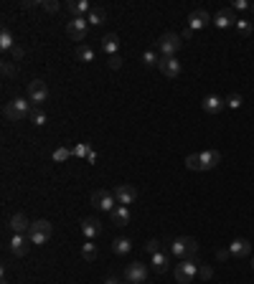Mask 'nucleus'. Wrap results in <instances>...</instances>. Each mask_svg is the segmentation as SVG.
I'll return each mask as SVG.
<instances>
[{
    "instance_id": "1",
    "label": "nucleus",
    "mask_w": 254,
    "mask_h": 284,
    "mask_svg": "<svg viewBox=\"0 0 254 284\" xmlns=\"http://www.w3.org/2000/svg\"><path fill=\"white\" fill-rule=\"evenodd\" d=\"M31 102L28 99H20V97H15V99H10L5 107H3V114H5V119L8 122H20V119H26V117H31Z\"/></svg>"
},
{
    "instance_id": "2",
    "label": "nucleus",
    "mask_w": 254,
    "mask_h": 284,
    "mask_svg": "<svg viewBox=\"0 0 254 284\" xmlns=\"http://www.w3.org/2000/svg\"><path fill=\"white\" fill-rule=\"evenodd\" d=\"M51 233H54V226H51V221H46V218H38V221H33L31 228H28V238L36 246H44L51 238Z\"/></svg>"
},
{
    "instance_id": "3",
    "label": "nucleus",
    "mask_w": 254,
    "mask_h": 284,
    "mask_svg": "<svg viewBox=\"0 0 254 284\" xmlns=\"http://www.w3.org/2000/svg\"><path fill=\"white\" fill-rule=\"evenodd\" d=\"M171 251L178 256V259H196L198 254V241L193 236H181L171 244Z\"/></svg>"
},
{
    "instance_id": "4",
    "label": "nucleus",
    "mask_w": 254,
    "mask_h": 284,
    "mask_svg": "<svg viewBox=\"0 0 254 284\" xmlns=\"http://www.w3.org/2000/svg\"><path fill=\"white\" fill-rule=\"evenodd\" d=\"M181 43H183V38H181L178 33H163V36L158 38L155 51H158L160 56H176L178 49H181Z\"/></svg>"
},
{
    "instance_id": "5",
    "label": "nucleus",
    "mask_w": 254,
    "mask_h": 284,
    "mask_svg": "<svg viewBox=\"0 0 254 284\" xmlns=\"http://www.w3.org/2000/svg\"><path fill=\"white\" fill-rule=\"evenodd\" d=\"M196 274H198L196 259H183L181 264L176 267V282H178V284H190Z\"/></svg>"
},
{
    "instance_id": "6",
    "label": "nucleus",
    "mask_w": 254,
    "mask_h": 284,
    "mask_svg": "<svg viewBox=\"0 0 254 284\" xmlns=\"http://www.w3.org/2000/svg\"><path fill=\"white\" fill-rule=\"evenodd\" d=\"M112 193H115V201H117V206H125V208H130V206L137 201V188H135V185H127V183H122V185H117Z\"/></svg>"
},
{
    "instance_id": "7",
    "label": "nucleus",
    "mask_w": 254,
    "mask_h": 284,
    "mask_svg": "<svg viewBox=\"0 0 254 284\" xmlns=\"http://www.w3.org/2000/svg\"><path fill=\"white\" fill-rule=\"evenodd\" d=\"M46 99H49V86H46V81L33 79V81L28 84V102H33L36 107H41Z\"/></svg>"
},
{
    "instance_id": "8",
    "label": "nucleus",
    "mask_w": 254,
    "mask_h": 284,
    "mask_svg": "<svg viewBox=\"0 0 254 284\" xmlns=\"http://www.w3.org/2000/svg\"><path fill=\"white\" fill-rule=\"evenodd\" d=\"M92 203L99 208V211H107V213H112L117 206V201H115V193L112 190H94L92 193Z\"/></svg>"
},
{
    "instance_id": "9",
    "label": "nucleus",
    "mask_w": 254,
    "mask_h": 284,
    "mask_svg": "<svg viewBox=\"0 0 254 284\" xmlns=\"http://www.w3.org/2000/svg\"><path fill=\"white\" fill-rule=\"evenodd\" d=\"M147 279V267L142 264V261H132V264H127L125 269V282L130 284H145Z\"/></svg>"
},
{
    "instance_id": "10",
    "label": "nucleus",
    "mask_w": 254,
    "mask_h": 284,
    "mask_svg": "<svg viewBox=\"0 0 254 284\" xmlns=\"http://www.w3.org/2000/svg\"><path fill=\"white\" fill-rule=\"evenodd\" d=\"M87 28H89L87 18H71L69 26H66V36L71 41H84V38H87Z\"/></svg>"
},
{
    "instance_id": "11",
    "label": "nucleus",
    "mask_w": 254,
    "mask_h": 284,
    "mask_svg": "<svg viewBox=\"0 0 254 284\" xmlns=\"http://www.w3.org/2000/svg\"><path fill=\"white\" fill-rule=\"evenodd\" d=\"M158 71H160L163 76H168V79H176V76L181 74V61H178L176 56H160Z\"/></svg>"
},
{
    "instance_id": "12",
    "label": "nucleus",
    "mask_w": 254,
    "mask_h": 284,
    "mask_svg": "<svg viewBox=\"0 0 254 284\" xmlns=\"http://www.w3.org/2000/svg\"><path fill=\"white\" fill-rule=\"evenodd\" d=\"M208 23H214V18H211L203 8H198V10H193V13L188 15V28H190V31H196V28L201 31V28H206Z\"/></svg>"
},
{
    "instance_id": "13",
    "label": "nucleus",
    "mask_w": 254,
    "mask_h": 284,
    "mask_svg": "<svg viewBox=\"0 0 254 284\" xmlns=\"http://www.w3.org/2000/svg\"><path fill=\"white\" fill-rule=\"evenodd\" d=\"M237 13L231 10V8H221L216 15H214V26L216 28H231V26H237Z\"/></svg>"
},
{
    "instance_id": "14",
    "label": "nucleus",
    "mask_w": 254,
    "mask_h": 284,
    "mask_svg": "<svg viewBox=\"0 0 254 284\" xmlns=\"http://www.w3.org/2000/svg\"><path fill=\"white\" fill-rule=\"evenodd\" d=\"M201 107H203L206 114H219L221 109L226 107V99H221V97H216V94H208V97L201 102Z\"/></svg>"
},
{
    "instance_id": "15",
    "label": "nucleus",
    "mask_w": 254,
    "mask_h": 284,
    "mask_svg": "<svg viewBox=\"0 0 254 284\" xmlns=\"http://www.w3.org/2000/svg\"><path fill=\"white\" fill-rule=\"evenodd\" d=\"M81 233L87 236L89 241H94V238H97V236L102 233V224L97 221V218L87 216V218H84V221H81Z\"/></svg>"
},
{
    "instance_id": "16",
    "label": "nucleus",
    "mask_w": 254,
    "mask_h": 284,
    "mask_svg": "<svg viewBox=\"0 0 254 284\" xmlns=\"http://www.w3.org/2000/svg\"><path fill=\"white\" fill-rule=\"evenodd\" d=\"M28 244H31V238H26L23 233H13L10 238V251L15 256H26L28 254Z\"/></svg>"
},
{
    "instance_id": "17",
    "label": "nucleus",
    "mask_w": 254,
    "mask_h": 284,
    "mask_svg": "<svg viewBox=\"0 0 254 284\" xmlns=\"http://www.w3.org/2000/svg\"><path fill=\"white\" fill-rule=\"evenodd\" d=\"M221 163V152L219 150H206L201 152V170H214Z\"/></svg>"
},
{
    "instance_id": "18",
    "label": "nucleus",
    "mask_w": 254,
    "mask_h": 284,
    "mask_svg": "<svg viewBox=\"0 0 254 284\" xmlns=\"http://www.w3.org/2000/svg\"><path fill=\"white\" fill-rule=\"evenodd\" d=\"M66 8H69V13L74 15V18H84V13H92V5L87 3V0H69L66 3Z\"/></svg>"
},
{
    "instance_id": "19",
    "label": "nucleus",
    "mask_w": 254,
    "mask_h": 284,
    "mask_svg": "<svg viewBox=\"0 0 254 284\" xmlns=\"http://www.w3.org/2000/svg\"><path fill=\"white\" fill-rule=\"evenodd\" d=\"M8 226H10L13 233H26V231L31 228V221H28L23 213H15V216L10 218V224H8Z\"/></svg>"
},
{
    "instance_id": "20",
    "label": "nucleus",
    "mask_w": 254,
    "mask_h": 284,
    "mask_svg": "<svg viewBox=\"0 0 254 284\" xmlns=\"http://www.w3.org/2000/svg\"><path fill=\"white\" fill-rule=\"evenodd\" d=\"M229 251H231V256H249L252 254V244L247 241V238H237V241H231V246H229Z\"/></svg>"
},
{
    "instance_id": "21",
    "label": "nucleus",
    "mask_w": 254,
    "mask_h": 284,
    "mask_svg": "<svg viewBox=\"0 0 254 284\" xmlns=\"http://www.w3.org/2000/svg\"><path fill=\"white\" fill-rule=\"evenodd\" d=\"M153 269H155L158 274H165L168 269H171V256H168L165 251L153 254Z\"/></svg>"
},
{
    "instance_id": "22",
    "label": "nucleus",
    "mask_w": 254,
    "mask_h": 284,
    "mask_svg": "<svg viewBox=\"0 0 254 284\" xmlns=\"http://www.w3.org/2000/svg\"><path fill=\"white\" fill-rule=\"evenodd\" d=\"M110 216H112V224L115 226H127V224H130V218H132L130 216V208H125V206H117Z\"/></svg>"
},
{
    "instance_id": "23",
    "label": "nucleus",
    "mask_w": 254,
    "mask_h": 284,
    "mask_svg": "<svg viewBox=\"0 0 254 284\" xmlns=\"http://www.w3.org/2000/svg\"><path fill=\"white\" fill-rule=\"evenodd\" d=\"M112 251L117 254V256H125V254H130L132 251V241L127 236H117L115 241H112Z\"/></svg>"
},
{
    "instance_id": "24",
    "label": "nucleus",
    "mask_w": 254,
    "mask_h": 284,
    "mask_svg": "<svg viewBox=\"0 0 254 284\" xmlns=\"http://www.w3.org/2000/svg\"><path fill=\"white\" fill-rule=\"evenodd\" d=\"M102 49L107 51L110 56H117V49H120V36L117 33H107L102 38Z\"/></svg>"
},
{
    "instance_id": "25",
    "label": "nucleus",
    "mask_w": 254,
    "mask_h": 284,
    "mask_svg": "<svg viewBox=\"0 0 254 284\" xmlns=\"http://www.w3.org/2000/svg\"><path fill=\"white\" fill-rule=\"evenodd\" d=\"M97 256H99V249H97V244L87 238V244H81V259H84V261H94Z\"/></svg>"
},
{
    "instance_id": "26",
    "label": "nucleus",
    "mask_w": 254,
    "mask_h": 284,
    "mask_svg": "<svg viewBox=\"0 0 254 284\" xmlns=\"http://www.w3.org/2000/svg\"><path fill=\"white\" fill-rule=\"evenodd\" d=\"M76 58H79L81 63L94 61V49H92V46H87V43H79V46H76Z\"/></svg>"
},
{
    "instance_id": "27",
    "label": "nucleus",
    "mask_w": 254,
    "mask_h": 284,
    "mask_svg": "<svg viewBox=\"0 0 254 284\" xmlns=\"http://www.w3.org/2000/svg\"><path fill=\"white\" fill-rule=\"evenodd\" d=\"M87 20H89L92 26H102L104 20H107V10H104V8H92V13L87 15Z\"/></svg>"
},
{
    "instance_id": "28",
    "label": "nucleus",
    "mask_w": 254,
    "mask_h": 284,
    "mask_svg": "<svg viewBox=\"0 0 254 284\" xmlns=\"http://www.w3.org/2000/svg\"><path fill=\"white\" fill-rule=\"evenodd\" d=\"M13 46H15L13 33L8 28H3V31H0V49H3V51H13Z\"/></svg>"
},
{
    "instance_id": "29",
    "label": "nucleus",
    "mask_w": 254,
    "mask_h": 284,
    "mask_svg": "<svg viewBox=\"0 0 254 284\" xmlns=\"http://www.w3.org/2000/svg\"><path fill=\"white\" fill-rule=\"evenodd\" d=\"M158 61H160V54H158L155 49H150V51L142 54V63H145V66H158Z\"/></svg>"
},
{
    "instance_id": "30",
    "label": "nucleus",
    "mask_w": 254,
    "mask_h": 284,
    "mask_svg": "<svg viewBox=\"0 0 254 284\" xmlns=\"http://www.w3.org/2000/svg\"><path fill=\"white\" fill-rule=\"evenodd\" d=\"M31 122H33L36 127H44V124H46V114L41 112L38 107H33V112H31Z\"/></svg>"
},
{
    "instance_id": "31",
    "label": "nucleus",
    "mask_w": 254,
    "mask_h": 284,
    "mask_svg": "<svg viewBox=\"0 0 254 284\" xmlns=\"http://www.w3.org/2000/svg\"><path fill=\"white\" fill-rule=\"evenodd\" d=\"M89 152H92V147H89L87 142H81V145L71 147V155H76V158H89Z\"/></svg>"
},
{
    "instance_id": "32",
    "label": "nucleus",
    "mask_w": 254,
    "mask_h": 284,
    "mask_svg": "<svg viewBox=\"0 0 254 284\" xmlns=\"http://www.w3.org/2000/svg\"><path fill=\"white\" fill-rule=\"evenodd\" d=\"M71 158V147H59V150H54V160L56 163H64V160H69Z\"/></svg>"
},
{
    "instance_id": "33",
    "label": "nucleus",
    "mask_w": 254,
    "mask_h": 284,
    "mask_svg": "<svg viewBox=\"0 0 254 284\" xmlns=\"http://www.w3.org/2000/svg\"><path fill=\"white\" fill-rule=\"evenodd\" d=\"M237 31L242 33V36H252V31H254V26H252V20H237Z\"/></svg>"
},
{
    "instance_id": "34",
    "label": "nucleus",
    "mask_w": 254,
    "mask_h": 284,
    "mask_svg": "<svg viewBox=\"0 0 254 284\" xmlns=\"http://www.w3.org/2000/svg\"><path fill=\"white\" fill-rule=\"evenodd\" d=\"M41 8H44L46 13H59L61 3H59V0H41Z\"/></svg>"
},
{
    "instance_id": "35",
    "label": "nucleus",
    "mask_w": 254,
    "mask_h": 284,
    "mask_svg": "<svg viewBox=\"0 0 254 284\" xmlns=\"http://www.w3.org/2000/svg\"><path fill=\"white\" fill-rule=\"evenodd\" d=\"M186 168L188 170H201V155H196V152H193V155H188L186 158Z\"/></svg>"
},
{
    "instance_id": "36",
    "label": "nucleus",
    "mask_w": 254,
    "mask_h": 284,
    "mask_svg": "<svg viewBox=\"0 0 254 284\" xmlns=\"http://www.w3.org/2000/svg\"><path fill=\"white\" fill-rule=\"evenodd\" d=\"M3 76H8V79L18 76V66H15L13 61H3Z\"/></svg>"
},
{
    "instance_id": "37",
    "label": "nucleus",
    "mask_w": 254,
    "mask_h": 284,
    "mask_svg": "<svg viewBox=\"0 0 254 284\" xmlns=\"http://www.w3.org/2000/svg\"><path fill=\"white\" fill-rule=\"evenodd\" d=\"M145 251L150 254V256H153V254H158V251H160V241H158V238H150V241L145 244Z\"/></svg>"
},
{
    "instance_id": "38",
    "label": "nucleus",
    "mask_w": 254,
    "mask_h": 284,
    "mask_svg": "<svg viewBox=\"0 0 254 284\" xmlns=\"http://www.w3.org/2000/svg\"><path fill=\"white\" fill-rule=\"evenodd\" d=\"M226 107H231V109L242 107V97H239V94H229V97H226Z\"/></svg>"
},
{
    "instance_id": "39",
    "label": "nucleus",
    "mask_w": 254,
    "mask_h": 284,
    "mask_svg": "<svg viewBox=\"0 0 254 284\" xmlns=\"http://www.w3.org/2000/svg\"><path fill=\"white\" fill-rule=\"evenodd\" d=\"M10 54H13V61H20V58L26 56V49H23V46H18V43H15V46H13V51H10Z\"/></svg>"
},
{
    "instance_id": "40",
    "label": "nucleus",
    "mask_w": 254,
    "mask_h": 284,
    "mask_svg": "<svg viewBox=\"0 0 254 284\" xmlns=\"http://www.w3.org/2000/svg\"><path fill=\"white\" fill-rule=\"evenodd\" d=\"M216 259H219V261H224V264H226V261L231 259V251H229V249H216Z\"/></svg>"
},
{
    "instance_id": "41",
    "label": "nucleus",
    "mask_w": 254,
    "mask_h": 284,
    "mask_svg": "<svg viewBox=\"0 0 254 284\" xmlns=\"http://www.w3.org/2000/svg\"><path fill=\"white\" fill-rule=\"evenodd\" d=\"M198 277L201 279H211V277H214V269H211V267H198Z\"/></svg>"
},
{
    "instance_id": "42",
    "label": "nucleus",
    "mask_w": 254,
    "mask_h": 284,
    "mask_svg": "<svg viewBox=\"0 0 254 284\" xmlns=\"http://www.w3.org/2000/svg\"><path fill=\"white\" fill-rule=\"evenodd\" d=\"M231 10H249V3H247V0H234V5H231Z\"/></svg>"
},
{
    "instance_id": "43",
    "label": "nucleus",
    "mask_w": 254,
    "mask_h": 284,
    "mask_svg": "<svg viewBox=\"0 0 254 284\" xmlns=\"http://www.w3.org/2000/svg\"><path fill=\"white\" fill-rule=\"evenodd\" d=\"M107 63H110V69H122V58H120V54H117V56H110Z\"/></svg>"
},
{
    "instance_id": "44",
    "label": "nucleus",
    "mask_w": 254,
    "mask_h": 284,
    "mask_svg": "<svg viewBox=\"0 0 254 284\" xmlns=\"http://www.w3.org/2000/svg\"><path fill=\"white\" fill-rule=\"evenodd\" d=\"M190 36H193V31H190V28H186V31H183V33H181V38H183V41H188V38H190Z\"/></svg>"
},
{
    "instance_id": "45",
    "label": "nucleus",
    "mask_w": 254,
    "mask_h": 284,
    "mask_svg": "<svg viewBox=\"0 0 254 284\" xmlns=\"http://www.w3.org/2000/svg\"><path fill=\"white\" fill-rule=\"evenodd\" d=\"M36 5H41V3H33V0H26L23 3V8H36Z\"/></svg>"
},
{
    "instance_id": "46",
    "label": "nucleus",
    "mask_w": 254,
    "mask_h": 284,
    "mask_svg": "<svg viewBox=\"0 0 254 284\" xmlns=\"http://www.w3.org/2000/svg\"><path fill=\"white\" fill-rule=\"evenodd\" d=\"M104 284H122V282H117L115 277H110V279H107V282H104Z\"/></svg>"
},
{
    "instance_id": "47",
    "label": "nucleus",
    "mask_w": 254,
    "mask_h": 284,
    "mask_svg": "<svg viewBox=\"0 0 254 284\" xmlns=\"http://www.w3.org/2000/svg\"><path fill=\"white\" fill-rule=\"evenodd\" d=\"M249 10H252V15H254V3H249Z\"/></svg>"
},
{
    "instance_id": "48",
    "label": "nucleus",
    "mask_w": 254,
    "mask_h": 284,
    "mask_svg": "<svg viewBox=\"0 0 254 284\" xmlns=\"http://www.w3.org/2000/svg\"><path fill=\"white\" fill-rule=\"evenodd\" d=\"M0 284H8V279H5V277H3V282H0Z\"/></svg>"
},
{
    "instance_id": "49",
    "label": "nucleus",
    "mask_w": 254,
    "mask_h": 284,
    "mask_svg": "<svg viewBox=\"0 0 254 284\" xmlns=\"http://www.w3.org/2000/svg\"><path fill=\"white\" fill-rule=\"evenodd\" d=\"M252 269H254V259H252Z\"/></svg>"
},
{
    "instance_id": "50",
    "label": "nucleus",
    "mask_w": 254,
    "mask_h": 284,
    "mask_svg": "<svg viewBox=\"0 0 254 284\" xmlns=\"http://www.w3.org/2000/svg\"><path fill=\"white\" fill-rule=\"evenodd\" d=\"M122 284H130V282H122Z\"/></svg>"
}]
</instances>
